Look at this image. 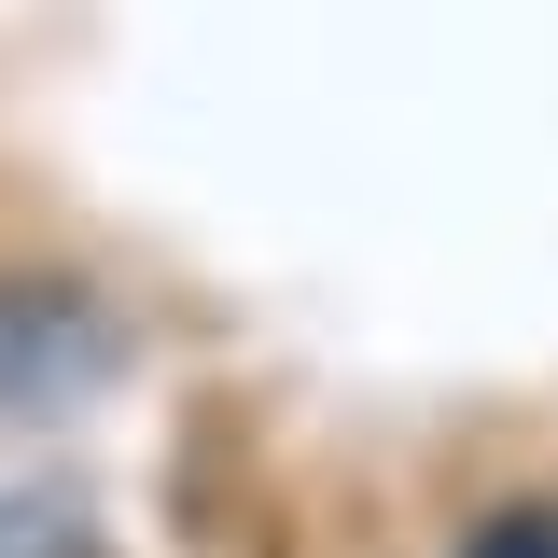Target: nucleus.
<instances>
[{
	"label": "nucleus",
	"mask_w": 558,
	"mask_h": 558,
	"mask_svg": "<svg viewBox=\"0 0 558 558\" xmlns=\"http://www.w3.org/2000/svg\"><path fill=\"white\" fill-rule=\"evenodd\" d=\"M126 377V322L98 279H0V418H70Z\"/></svg>",
	"instance_id": "obj_1"
},
{
	"label": "nucleus",
	"mask_w": 558,
	"mask_h": 558,
	"mask_svg": "<svg viewBox=\"0 0 558 558\" xmlns=\"http://www.w3.org/2000/svg\"><path fill=\"white\" fill-rule=\"evenodd\" d=\"M0 558H98V502H84L70 475L0 488Z\"/></svg>",
	"instance_id": "obj_2"
},
{
	"label": "nucleus",
	"mask_w": 558,
	"mask_h": 558,
	"mask_svg": "<svg viewBox=\"0 0 558 558\" xmlns=\"http://www.w3.org/2000/svg\"><path fill=\"white\" fill-rule=\"evenodd\" d=\"M461 558H558V502H488L461 531Z\"/></svg>",
	"instance_id": "obj_3"
}]
</instances>
